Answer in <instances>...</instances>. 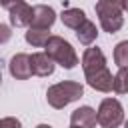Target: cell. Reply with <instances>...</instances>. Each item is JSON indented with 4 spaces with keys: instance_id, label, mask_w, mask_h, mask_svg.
<instances>
[{
    "instance_id": "cell-1",
    "label": "cell",
    "mask_w": 128,
    "mask_h": 128,
    "mask_svg": "<svg viewBox=\"0 0 128 128\" xmlns=\"http://www.w3.org/2000/svg\"><path fill=\"white\" fill-rule=\"evenodd\" d=\"M84 94V86L76 80H64V82H56L46 90V100L52 108L62 110L64 106L80 100Z\"/></svg>"
},
{
    "instance_id": "cell-2",
    "label": "cell",
    "mask_w": 128,
    "mask_h": 128,
    "mask_svg": "<svg viewBox=\"0 0 128 128\" xmlns=\"http://www.w3.org/2000/svg\"><path fill=\"white\" fill-rule=\"evenodd\" d=\"M96 16L100 20V26L104 32L114 34L124 26V8H122V0H98L96 6Z\"/></svg>"
},
{
    "instance_id": "cell-3",
    "label": "cell",
    "mask_w": 128,
    "mask_h": 128,
    "mask_svg": "<svg viewBox=\"0 0 128 128\" xmlns=\"http://www.w3.org/2000/svg\"><path fill=\"white\" fill-rule=\"evenodd\" d=\"M44 52L62 68L72 70L78 64V54L72 48V44L68 40H64L62 36H50L48 42L44 44Z\"/></svg>"
},
{
    "instance_id": "cell-4",
    "label": "cell",
    "mask_w": 128,
    "mask_h": 128,
    "mask_svg": "<svg viewBox=\"0 0 128 128\" xmlns=\"http://www.w3.org/2000/svg\"><path fill=\"white\" fill-rule=\"evenodd\" d=\"M96 116L102 128H118L124 124V106L116 98H104L96 110Z\"/></svg>"
},
{
    "instance_id": "cell-5",
    "label": "cell",
    "mask_w": 128,
    "mask_h": 128,
    "mask_svg": "<svg viewBox=\"0 0 128 128\" xmlns=\"http://www.w3.org/2000/svg\"><path fill=\"white\" fill-rule=\"evenodd\" d=\"M106 68V56L104 52L98 48V46H88L82 54V70H84V76L92 74V72H98Z\"/></svg>"
},
{
    "instance_id": "cell-6",
    "label": "cell",
    "mask_w": 128,
    "mask_h": 128,
    "mask_svg": "<svg viewBox=\"0 0 128 128\" xmlns=\"http://www.w3.org/2000/svg\"><path fill=\"white\" fill-rule=\"evenodd\" d=\"M8 70H10V76L16 78V80H28L32 76V64H30V54H24V52H18L10 58L8 62Z\"/></svg>"
},
{
    "instance_id": "cell-7",
    "label": "cell",
    "mask_w": 128,
    "mask_h": 128,
    "mask_svg": "<svg viewBox=\"0 0 128 128\" xmlns=\"http://www.w3.org/2000/svg\"><path fill=\"white\" fill-rule=\"evenodd\" d=\"M56 22V12L48 4H36L32 6V24L34 28H52Z\"/></svg>"
},
{
    "instance_id": "cell-8",
    "label": "cell",
    "mask_w": 128,
    "mask_h": 128,
    "mask_svg": "<svg viewBox=\"0 0 128 128\" xmlns=\"http://www.w3.org/2000/svg\"><path fill=\"white\" fill-rule=\"evenodd\" d=\"M30 64H32V74L36 76H52L54 74V68H56V62L46 54V52H34L30 54Z\"/></svg>"
},
{
    "instance_id": "cell-9",
    "label": "cell",
    "mask_w": 128,
    "mask_h": 128,
    "mask_svg": "<svg viewBox=\"0 0 128 128\" xmlns=\"http://www.w3.org/2000/svg\"><path fill=\"white\" fill-rule=\"evenodd\" d=\"M70 124L72 126H80V128H96L98 124V116L96 110L92 106H80L70 114Z\"/></svg>"
},
{
    "instance_id": "cell-10",
    "label": "cell",
    "mask_w": 128,
    "mask_h": 128,
    "mask_svg": "<svg viewBox=\"0 0 128 128\" xmlns=\"http://www.w3.org/2000/svg\"><path fill=\"white\" fill-rule=\"evenodd\" d=\"M84 78H86L88 86L94 88V90H98V92H110L112 86H114V76H112V72L108 68H102L98 72H92V74H88Z\"/></svg>"
},
{
    "instance_id": "cell-11",
    "label": "cell",
    "mask_w": 128,
    "mask_h": 128,
    "mask_svg": "<svg viewBox=\"0 0 128 128\" xmlns=\"http://www.w3.org/2000/svg\"><path fill=\"white\" fill-rule=\"evenodd\" d=\"M8 14H10V24L14 28H28L32 24V6L26 4V0L16 8H12Z\"/></svg>"
},
{
    "instance_id": "cell-12",
    "label": "cell",
    "mask_w": 128,
    "mask_h": 128,
    "mask_svg": "<svg viewBox=\"0 0 128 128\" xmlns=\"http://www.w3.org/2000/svg\"><path fill=\"white\" fill-rule=\"evenodd\" d=\"M76 38H78V42L80 44H84V46H90L96 38H98V28H96V24L92 22V20H84L78 28H76Z\"/></svg>"
},
{
    "instance_id": "cell-13",
    "label": "cell",
    "mask_w": 128,
    "mask_h": 128,
    "mask_svg": "<svg viewBox=\"0 0 128 128\" xmlns=\"http://www.w3.org/2000/svg\"><path fill=\"white\" fill-rule=\"evenodd\" d=\"M50 36H52L50 34V28H34V26H28V30L24 34L26 42L30 46H34V48H44V44L48 42Z\"/></svg>"
},
{
    "instance_id": "cell-14",
    "label": "cell",
    "mask_w": 128,
    "mask_h": 128,
    "mask_svg": "<svg viewBox=\"0 0 128 128\" xmlns=\"http://www.w3.org/2000/svg\"><path fill=\"white\" fill-rule=\"evenodd\" d=\"M60 20H62V24H64L66 28L76 30V28L86 20V12H84L82 8H66V10H62Z\"/></svg>"
},
{
    "instance_id": "cell-15",
    "label": "cell",
    "mask_w": 128,
    "mask_h": 128,
    "mask_svg": "<svg viewBox=\"0 0 128 128\" xmlns=\"http://www.w3.org/2000/svg\"><path fill=\"white\" fill-rule=\"evenodd\" d=\"M112 90L116 94H128V66L126 68H118V72L114 74Z\"/></svg>"
},
{
    "instance_id": "cell-16",
    "label": "cell",
    "mask_w": 128,
    "mask_h": 128,
    "mask_svg": "<svg viewBox=\"0 0 128 128\" xmlns=\"http://www.w3.org/2000/svg\"><path fill=\"white\" fill-rule=\"evenodd\" d=\"M114 64L118 68L128 66V40H122L114 46Z\"/></svg>"
},
{
    "instance_id": "cell-17",
    "label": "cell",
    "mask_w": 128,
    "mask_h": 128,
    "mask_svg": "<svg viewBox=\"0 0 128 128\" xmlns=\"http://www.w3.org/2000/svg\"><path fill=\"white\" fill-rule=\"evenodd\" d=\"M0 128H22V122L14 116H6L0 120Z\"/></svg>"
},
{
    "instance_id": "cell-18",
    "label": "cell",
    "mask_w": 128,
    "mask_h": 128,
    "mask_svg": "<svg viewBox=\"0 0 128 128\" xmlns=\"http://www.w3.org/2000/svg\"><path fill=\"white\" fill-rule=\"evenodd\" d=\"M10 36H12V30H10V26H6V24H0V44L8 42V40H10Z\"/></svg>"
},
{
    "instance_id": "cell-19",
    "label": "cell",
    "mask_w": 128,
    "mask_h": 128,
    "mask_svg": "<svg viewBox=\"0 0 128 128\" xmlns=\"http://www.w3.org/2000/svg\"><path fill=\"white\" fill-rule=\"evenodd\" d=\"M22 2H24V0H0V6H2L4 10H8V12H10L12 8H16V6H18V4H22Z\"/></svg>"
},
{
    "instance_id": "cell-20",
    "label": "cell",
    "mask_w": 128,
    "mask_h": 128,
    "mask_svg": "<svg viewBox=\"0 0 128 128\" xmlns=\"http://www.w3.org/2000/svg\"><path fill=\"white\" fill-rule=\"evenodd\" d=\"M122 8H124V12H128V0H122Z\"/></svg>"
},
{
    "instance_id": "cell-21",
    "label": "cell",
    "mask_w": 128,
    "mask_h": 128,
    "mask_svg": "<svg viewBox=\"0 0 128 128\" xmlns=\"http://www.w3.org/2000/svg\"><path fill=\"white\" fill-rule=\"evenodd\" d=\"M36 128H52V126H50V124H38Z\"/></svg>"
},
{
    "instance_id": "cell-22",
    "label": "cell",
    "mask_w": 128,
    "mask_h": 128,
    "mask_svg": "<svg viewBox=\"0 0 128 128\" xmlns=\"http://www.w3.org/2000/svg\"><path fill=\"white\" fill-rule=\"evenodd\" d=\"M124 128H128V118H126V120H124Z\"/></svg>"
},
{
    "instance_id": "cell-23",
    "label": "cell",
    "mask_w": 128,
    "mask_h": 128,
    "mask_svg": "<svg viewBox=\"0 0 128 128\" xmlns=\"http://www.w3.org/2000/svg\"><path fill=\"white\" fill-rule=\"evenodd\" d=\"M70 128H80V126H72V124H70Z\"/></svg>"
},
{
    "instance_id": "cell-24",
    "label": "cell",
    "mask_w": 128,
    "mask_h": 128,
    "mask_svg": "<svg viewBox=\"0 0 128 128\" xmlns=\"http://www.w3.org/2000/svg\"><path fill=\"white\" fill-rule=\"evenodd\" d=\"M0 84H2V72H0Z\"/></svg>"
}]
</instances>
